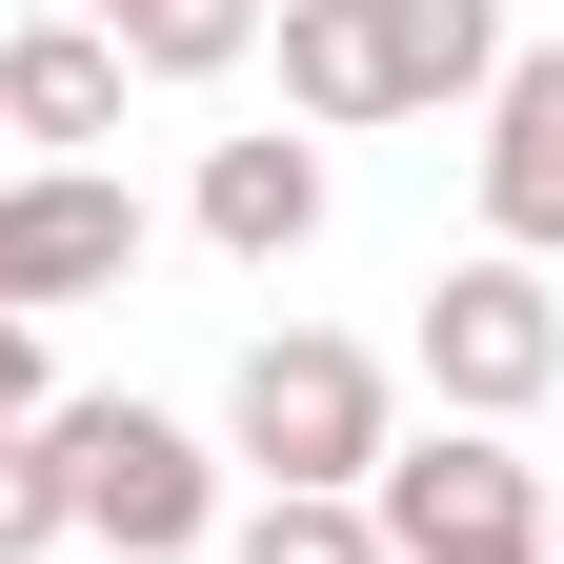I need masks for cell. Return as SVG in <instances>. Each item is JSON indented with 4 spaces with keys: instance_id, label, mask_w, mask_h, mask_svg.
<instances>
[{
    "instance_id": "5b68a950",
    "label": "cell",
    "mask_w": 564,
    "mask_h": 564,
    "mask_svg": "<svg viewBox=\"0 0 564 564\" xmlns=\"http://www.w3.org/2000/svg\"><path fill=\"white\" fill-rule=\"evenodd\" d=\"M121 282H141V182L121 162H21V182H0V303H121Z\"/></svg>"
},
{
    "instance_id": "2e32d148",
    "label": "cell",
    "mask_w": 564,
    "mask_h": 564,
    "mask_svg": "<svg viewBox=\"0 0 564 564\" xmlns=\"http://www.w3.org/2000/svg\"><path fill=\"white\" fill-rule=\"evenodd\" d=\"M544 544H564V484H544Z\"/></svg>"
},
{
    "instance_id": "4fadbf2b",
    "label": "cell",
    "mask_w": 564,
    "mask_h": 564,
    "mask_svg": "<svg viewBox=\"0 0 564 564\" xmlns=\"http://www.w3.org/2000/svg\"><path fill=\"white\" fill-rule=\"evenodd\" d=\"M41 544H82V505H61V464H41V423L0 444V564H41Z\"/></svg>"
},
{
    "instance_id": "3957f363",
    "label": "cell",
    "mask_w": 564,
    "mask_h": 564,
    "mask_svg": "<svg viewBox=\"0 0 564 564\" xmlns=\"http://www.w3.org/2000/svg\"><path fill=\"white\" fill-rule=\"evenodd\" d=\"M364 524H383V564H564V544H544V464L505 444V423H423V444H383Z\"/></svg>"
},
{
    "instance_id": "277c9868",
    "label": "cell",
    "mask_w": 564,
    "mask_h": 564,
    "mask_svg": "<svg viewBox=\"0 0 564 564\" xmlns=\"http://www.w3.org/2000/svg\"><path fill=\"white\" fill-rule=\"evenodd\" d=\"M423 383H444V423H524L564 383V303H544V262H444L423 282Z\"/></svg>"
},
{
    "instance_id": "9a60e30c",
    "label": "cell",
    "mask_w": 564,
    "mask_h": 564,
    "mask_svg": "<svg viewBox=\"0 0 564 564\" xmlns=\"http://www.w3.org/2000/svg\"><path fill=\"white\" fill-rule=\"evenodd\" d=\"M61 21H121V0H61Z\"/></svg>"
},
{
    "instance_id": "30bf717a",
    "label": "cell",
    "mask_w": 564,
    "mask_h": 564,
    "mask_svg": "<svg viewBox=\"0 0 564 564\" xmlns=\"http://www.w3.org/2000/svg\"><path fill=\"white\" fill-rule=\"evenodd\" d=\"M262 41L303 121H383V0H262Z\"/></svg>"
},
{
    "instance_id": "8992f818",
    "label": "cell",
    "mask_w": 564,
    "mask_h": 564,
    "mask_svg": "<svg viewBox=\"0 0 564 564\" xmlns=\"http://www.w3.org/2000/svg\"><path fill=\"white\" fill-rule=\"evenodd\" d=\"M484 242L564 262V41H524L505 82H484Z\"/></svg>"
},
{
    "instance_id": "8fae6325",
    "label": "cell",
    "mask_w": 564,
    "mask_h": 564,
    "mask_svg": "<svg viewBox=\"0 0 564 564\" xmlns=\"http://www.w3.org/2000/svg\"><path fill=\"white\" fill-rule=\"evenodd\" d=\"M121 82H223V61H262V0H121Z\"/></svg>"
},
{
    "instance_id": "5bb4252c",
    "label": "cell",
    "mask_w": 564,
    "mask_h": 564,
    "mask_svg": "<svg viewBox=\"0 0 564 564\" xmlns=\"http://www.w3.org/2000/svg\"><path fill=\"white\" fill-rule=\"evenodd\" d=\"M21 423H61V383H41V323L0 303V444H21Z\"/></svg>"
},
{
    "instance_id": "9c48e42d",
    "label": "cell",
    "mask_w": 564,
    "mask_h": 564,
    "mask_svg": "<svg viewBox=\"0 0 564 564\" xmlns=\"http://www.w3.org/2000/svg\"><path fill=\"white\" fill-rule=\"evenodd\" d=\"M505 0H383V121H423V101H484L505 82Z\"/></svg>"
},
{
    "instance_id": "6da1fadb",
    "label": "cell",
    "mask_w": 564,
    "mask_h": 564,
    "mask_svg": "<svg viewBox=\"0 0 564 564\" xmlns=\"http://www.w3.org/2000/svg\"><path fill=\"white\" fill-rule=\"evenodd\" d=\"M223 444L262 464V505H364L383 444H403V383H383L343 323H262L242 383H223Z\"/></svg>"
},
{
    "instance_id": "52a82bcc",
    "label": "cell",
    "mask_w": 564,
    "mask_h": 564,
    "mask_svg": "<svg viewBox=\"0 0 564 564\" xmlns=\"http://www.w3.org/2000/svg\"><path fill=\"white\" fill-rule=\"evenodd\" d=\"M202 242L223 262H303L323 242V141H202Z\"/></svg>"
},
{
    "instance_id": "7a4b0ae2",
    "label": "cell",
    "mask_w": 564,
    "mask_h": 564,
    "mask_svg": "<svg viewBox=\"0 0 564 564\" xmlns=\"http://www.w3.org/2000/svg\"><path fill=\"white\" fill-rule=\"evenodd\" d=\"M41 464H61V505H82V544H121V564H202L223 544V464H202V423H162V403H61Z\"/></svg>"
},
{
    "instance_id": "7c38bea8",
    "label": "cell",
    "mask_w": 564,
    "mask_h": 564,
    "mask_svg": "<svg viewBox=\"0 0 564 564\" xmlns=\"http://www.w3.org/2000/svg\"><path fill=\"white\" fill-rule=\"evenodd\" d=\"M223 564H383V524H364V505H242Z\"/></svg>"
},
{
    "instance_id": "ba28073f",
    "label": "cell",
    "mask_w": 564,
    "mask_h": 564,
    "mask_svg": "<svg viewBox=\"0 0 564 564\" xmlns=\"http://www.w3.org/2000/svg\"><path fill=\"white\" fill-rule=\"evenodd\" d=\"M0 121H21V141H61V162H101V141H121V41H101V21L0 41Z\"/></svg>"
}]
</instances>
